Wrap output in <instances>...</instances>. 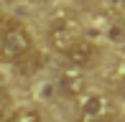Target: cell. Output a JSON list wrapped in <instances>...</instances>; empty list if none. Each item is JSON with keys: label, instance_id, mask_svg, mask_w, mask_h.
Segmentation results:
<instances>
[{"label": "cell", "instance_id": "cell-1", "mask_svg": "<svg viewBox=\"0 0 125 122\" xmlns=\"http://www.w3.org/2000/svg\"><path fill=\"white\" fill-rule=\"evenodd\" d=\"M33 46V36L23 23H10L0 33V59L3 61H18L23 59Z\"/></svg>", "mask_w": 125, "mask_h": 122}, {"label": "cell", "instance_id": "cell-2", "mask_svg": "<svg viewBox=\"0 0 125 122\" xmlns=\"http://www.w3.org/2000/svg\"><path fill=\"white\" fill-rule=\"evenodd\" d=\"M79 109L87 122H115V109L110 107V99L102 94H87L79 102Z\"/></svg>", "mask_w": 125, "mask_h": 122}, {"label": "cell", "instance_id": "cell-3", "mask_svg": "<svg viewBox=\"0 0 125 122\" xmlns=\"http://www.w3.org/2000/svg\"><path fill=\"white\" fill-rule=\"evenodd\" d=\"M66 59H69L72 66H77V69H84V66L94 64V59H97V46H94L92 41H87V38H79L74 46L69 48V51L64 53Z\"/></svg>", "mask_w": 125, "mask_h": 122}, {"label": "cell", "instance_id": "cell-4", "mask_svg": "<svg viewBox=\"0 0 125 122\" xmlns=\"http://www.w3.org/2000/svg\"><path fill=\"white\" fill-rule=\"evenodd\" d=\"M79 33L72 28V26H54L51 28V33H49V41H51V46L56 48V51H61V53H66L72 46L79 41Z\"/></svg>", "mask_w": 125, "mask_h": 122}, {"label": "cell", "instance_id": "cell-5", "mask_svg": "<svg viewBox=\"0 0 125 122\" xmlns=\"http://www.w3.org/2000/svg\"><path fill=\"white\" fill-rule=\"evenodd\" d=\"M59 87H61V92H64V94L77 97V94L84 92V79H82V74H77V71H66V74H61Z\"/></svg>", "mask_w": 125, "mask_h": 122}, {"label": "cell", "instance_id": "cell-6", "mask_svg": "<svg viewBox=\"0 0 125 122\" xmlns=\"http://www.w3.org/2000/svg\"><path fill=\"white\" fill-rule=\"evenodd\" d=\"M10 122H41V117H38L36 112H21V114H15Z\"/></svg>", "mask_w": 125, "mask_h": 122}, {"label": "cell", "instance_id": "cell-7", "mask_svg": "<svg viewBox=\"0 0 125 122\" xmlns=\"http://www.w3.org/2000/svg\"><path fill=\"white\" fill-rule=\"evenodd\" d=\"M8 107V94H5V89L0 87V114H3V109Z\"/></svg>", "mask_w": 125, "mask_h": 122}]
</instances>
